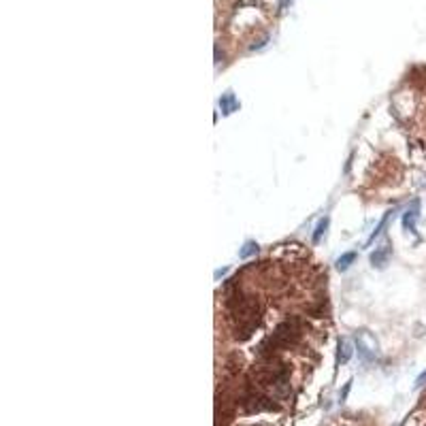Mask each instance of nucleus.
Masks as SVG:
<instances>
[{
	"label": "nucleus",
	"instance_id": "1",
	"mask_svg": "<svg viewBox=\"0 0 426 426\" xmlns=\"http://www.w3.org/2000/svg\"><path fill=\"white\" fill-rule=\"evenodd\" d=\"M226 307H228L235 339L247 341L260 324V303L256 296H245L241 290H233L226 294Z\"/></svg>",
	"mask_w": 426,
	"mask_h": 426
},
{
	"label": "nucleus",
	"instance_id": "2",
	"mask_svg": "<svg viewBox=\"0 0 426 426\" xmlns=\"http://www.w3.org/2000/svg\"><path fill=\"white\" fill-rule=\"evenodd\" d=\"M305 331V322L301 318H290L286 322H281L277 328L273 331V335H268L260 347H258V358L260 360H273L279 358V354L283 350H288L292 345H296L303 337Z\"/></svg>",
	"mask_w": 426,
	"mask_h": 426
},
{
	"label": "nucleus",
	"instance_id": "3",
	"mask_svg": "<svg viewBox=\"0 0 426 426\" xmlns=\"http://www.w3.org/2000/svg\"><path fill=\"white\" fill-rule=\"evenodd\" d=\"M243 405L247 411H277L279 405L273 403L268 396L260 394V392H247L243 396Z\"/></svg>",
	"mask_w": 426,
	"mask_h": 426
},
{
	"label": "nucleus",
	"instance_id": "4",
	"mask_svg": "<svg viewBox=\"0 0 426 426\" xmlns=\"http://www.w3.org/2000/svg\"><path fill=\"white\" fill-rule=\"evenodd\" d=\"M356 347H358V354L364 360H373L375 354H377V341L366 331H362V333L356 335Z\"/></svg>",
	"mask_w": 426,
	"mask_h": 426
},
{
	"label": "nucleus",
	"instance_id": "5",
	"mask_svg": "<svg viewBox=\"0 0 426 426\" xmlns=\"http://www.w3.org/2000/svg\"><path fill=\"white\" fill-rule=\"evenodd\" d=\"M390 251H392V247L388 245V243H381L373 254H371V264L373 266H386V262H388V258H390Z\"/></svg>",
	"mask_w": 426,
	"mask_h": 426
},
{
	"label": "nucleus",
	"instance_id": "6",
	"mask_svg": "<svg viewBox=\"0 0 426 426\" xmlns=\"http://www.w3.org/2000/svg\"><path fill=\"white\" fill-rule=\"evenodd\" d=\"M420 218V203H414V207L407 209V213L403 216V228L409 233H416V222Z\"/></svg>",
	"mask_w": 426,
	"mask_h": 426
},
{
	"label": "nucleus",
	"instance_id": "7",
	"mask_svg": "<svg viewBox=\"0 0 426 426\" xmlns=\"http://www.w3.org/2000/svg\"><path fill=\"white\" fill-rule=\"evenodd\" d=\"M352 354H354V350H352L350 341L347 339H339V345H337V362L339 364H345L352 358Z\"/></svg>",
	"mask_w": 426,
	"mask_h": 426
},
{
	"label": "nucleus",
	"instance_id": "8",
	"mask_svg": "<svg viewBox=\"0 0 426 426\" xmlns=\"http://www.w3.org/2000/svg\"><path fill=\"white\" fill-rule=\"evenodd\" d=\"M237 98H235V94L233 92H226L224 96H222V101H220V109H222V113L224 115H230L233 111H237Z\"/></svg>",
	"mask_w": 426,
	"mask_h": 426
},
{
	"label": "nucleus",
	"instance_id": "9",
	"mask_svg": "<svg viewBox=\"0 0 426 426\" xmlns=\"http://www.w3.org/2000/svg\"><path fill=\"white\" fill-rule=\"evenodd\" d=\"M356 260V251H345L343 256H339L337 258V262H335V266H337V271H347L350 268V264Z\"/></svg>",
	"mask_w": 426,
	"mask_h": 426
},
{
	"label": "nucleus",
	"instance_id": "10",
	"mask_svg": "<svg viewBox=\"0 0 426 426\" xmlns=\"http://www.w3.org/2000/svg\"><path fill=\"white\" fill-rule=\"evenodd\" d=\"M328 224H331L328 218H322V220L318 222L316 230H314V237H311V241H314V243H320V241H322V235H326V228H328Z\"/></svg>",
	"mask_w": 426,
	"mask_h": 426
},
{
	"label": "nucleus",
	"instance_id": "11",
	"mask_svg": "<svg viewBox=\"0 0 426 426\" xmlns=\"http://www.w3.org/2000/svg\"><path fill=\"white\" fill-rule=\"evenodd\" d=\"M256 251H258V245L249 241V243H245V247L239 251V256H241V258H247V256H251V254H256Z\"/></svg>",
	"mask_w": 426,
	"mask_h": 426
},
{
	"label": "nucleus",
	"instance_id": "12",
	"mask_svg": "<svg viewBox=\"0 0 426 426\" xmlns=\"http://www.w3.org/2000/svg\"><path fill=\"white\" fill-rule=\"evenodd\" d=\"M424 383H426V371H424V373H422V375L416 379V388H422Z\"/></svg>",
	"mask_w": 426,
	"mask_h": 426
},
{
	"label": "nucleus",
	"instance_id": "13",
	"mask_svg": "<svg viewBox=\"0 0 426 426\" xmlns=\"http://www.w3.org/2000/svg\"><path fill=\"white\" fill-rule=\"evenodd\" d=\"M347 392H350V383H345V388H343V392H341V396H339V399H341V401H345Z\"/></svg>",
	"mask_w": 426,
	"mask_h": 426
}]
</instances>
